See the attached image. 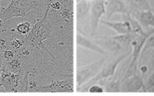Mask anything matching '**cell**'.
Listing matches in <instances>:
<instances>
[{"label": "cell", "instance_id": "1", "mask_svg": "<svg viewBox=\"0 0 154 96\" xmlns=\"http://www.w3.org/2000/svg\"><path fill=\"white\" fill-rule=\"evenodd\" d=\"M36 8L35 0H12L8 8L0 14V21L5 22L15 17H23Z\"/></svg>", "mask_w": 154, "mask_h": 96}, {"label": "cell", "instance_id": "2", "mask_svg": "<svg viewBox=\"0 0 154 96\" xmlns=\"http://www.w3.org/2000/svg\"><path fill=\"white\" fill-rule=\"evenodd\" d=\"M130 54H131V50L129 52H127L125 54H122L118 55L117 57L115 59H113L112 62H109L108 64H106L104 67H102L101 69L99 71V73L96 74V76L94 77L93 79H91V80H89L87 83H85V85H83V88L81 89V91H86L88 90L89 87L91 85L96 84L97 82H99L101 80H106L108 78H112L116 74V69L119 65L120 64L122 63V60H124L127 57H128Z\"/></svg>", "mask_w": 154, "mask_h": 96}, {"label": "cell", "instance_id": "3", "mask_svg": "<svg viewBox=\"0 0 154 96\" xmlns=\"http://www.w3.org/2000/svg\"><path fill=\"white\" fill-rule=\"evenodd\" d=\"M108 55H105L99 60H96L89 64L87 65L82 67L77 70L76 73V83L77 86L81 88L83 85L91 80L97 74L99 73L101 68L103 67L106 61L107 60Z\"/></svg>", "mask_w": 154, "mask_h": 96}, {"label": "cell", "instance_id": "4", "mask_svg": "<svg viewBox=\"0 0 154 96\" xmlns=\"http://www.w3.org/2000/svg\"><path fill=\"white\" fill-rule=\"evenodd\" d=\"M106 14L104 0H92L90 12V33L94 36L98 30L101 18Z\"/></svg>", "mask_w": 154, "mask_h": 96}, {"label": "cell", "instance_id": "5", "mask_svg": "<svg viewBox=\"0 0 154 96\" xmlns=\"http://www.w3.org/2000/svg\"><path fill=\"white\" fill-rule=\"evenodd\" d=\"M105 7L107 20L115 14L127 15L129 14L127 5L124 3L123 0H106Z\"/></svg>", "mask_w": 154, "mask_h": 96}, {"label": "cell", "instance_id": "6", "mask_svg": "<svg viewBox=\"0 0 154 96\" xmlns=\"http://www.w3.org/2000/svg\"><path fill=\"white\" fill-rule=\"evenodd\" d=\"M145 31L154 28V14L151 10L147 11H130L129 13Z\"/></svg>", "mask_w": 154, "mask_h": 96}, {"label": "cell", "instance_id": "7", "mask_svg": "<svg viewBox=\"0 0 154 96\" xmlns=\"http://www.w3.org/2000/svg\"><path fill=\"white\" fill-rule=\"evenodd\" d=\"M75 42H76L78 46L81 47L83 49L91 50L93 52H96L98 54H102V55H108V53L104 50L100 45H98L95 40H92L91 38H87L85 35L81 34V33H77L75 36Z\"/></svg>", "mask_w": 154, "mask_h": 96}, {"label": "cell", "instance_id": "8", "mask_svg": "<svg viewBox=\"0 0 154 96\" xmlns=\"http://www.w3.org/2000/svg\"><path fill=\"white\" fill-rule=\"evenodd\" d=\"M124 91L126 92H146L145 83L140 74H136L134 75L124 79Z\"/></svg>", "mask_w": 154, "mask_h": 96}, {"label": "cell", "instance_id": "9", "mask_svg": "<svg viewBox=\"0 0 154 96\" xmlns=\"http://www.w3.org/2000/svg\"><path fill=\"white\" fill-rule=\"evenodd\" d=\"M95 42L98 45H100L103 50H106L107 53H112L115 55L119 54L123 47L112 38V36H104V37L96 38Z\"/></svg>", "mask_w": 154, "mask_h": 96}, {"label": "cell", "instance_id": "10", "mask_svg": "<svg viewBox=\"0 0 154 96\" xmlns=\"http://www.w3.org/2000/svg\"><path fill=\"white\" fill-rule=\"evenodd\" d=\"M100 23L113 29L117 34L131 33V24L127 19L125 21H121V22H112L110 20H100Z\"/></svg>", "mask_w": 154, "mask_h": 96}, {"label": "cell", "instance_id": "11", "mask_svg": "<svg viewBox=\"0 0 154 96\" xmlns=\"http://www.w3.org/2000/svg\"><path fill=\"white\" fill-rule=\"evenodd\" d=\"M90 12H91V3L85 0H80L76 5L78 23H81L88 19H90Z\"/></svg>", "mask_w": 154, "mask_h": 96}, {"label": "cell", "instance_id": "12", "mask_svg": "<svg viewBox=\"0 0 154 96\" xmlns=\"http://www.w3.org/2000/svg\"><path fill=\"white\" fill-rule=\"evenodd\" d=\"M130 6V11H147L151 10L149 0H127Z\"/></svg>", "mask_w": 154, "mask_h": 96}, {"label": "cell", "instance_id": "13", "mask_svg": "<svg viewBox=\"0 0 154 96\" xmlns=\"http://www.w3.org/2000/svg\"><path fill=\"white\" fill-rule=\"evenodd\" d=\"M122 80H120L119 77L116 75L113 76V79L110 81L107 86L105 88V92L106 93H120L122 91Z\"/></svg>", "mask_w": 154, "mask_h": 96}, {"label": "cell", "instance_id": "14", "mask_svg": "<svg viewBox=\"0 0 154 96\" xmlns=\"http://www.w3.org/2000/svg\"><path fill=\"white\" fill-rule=\"evenodd\" d=\"M127 20L129 21V23L131 24V33H132V34L134 35V36L143 34L146 33V31L143 29V27L141 26V24L130 14H127Z\"/></svg>", "mask_w": 154, "mask_h": 96}, {"label": "cell", "instance_id": "15", "mask_svg": "<svg viewBox=\"0 0 154 96\" xmlns=\"http://www.w3.org/2000/svg\"><path fill=\"white\" fill-rule=\"evenodd\" d=\"M112 38L119 43L121 45H122L123 47H128L130 46L131 40L134 38V35L132 34V33L122 34H116V36H112Z\"/></svg>", "mask_w": 154, "mask_h": 96}, {"label": "cell", "instance_id": "16", "mask_svg": "<svg viewBox=\"0 0 154 96\" xmlns=\"http://www.w3.org/2000/svg\"><path fill=\"white\" fill-rule=\"evenodd\" d=\"M16 29L20 34H26L28 33H29L31 30V25L29 22H23L20 23L17 25Z\"/></svg>", "mask_w": 154, "mask_h": 96}, {"label": "cell", "instance_id": "17", "mask_svg": "<svg viewBox=\"0 0 154 96\" xmlns=\"http://www.w3.org/2000/svg\"><path fill=\"white\" fill-rule=\"evenodd\" d=\"M154 48V34H151L148 38H146V42L144 44V46L143 48V50H142V54H143L146 51H147L150 49H152Z\"/></svg>", "mask_w": 154, "mask_h": 96}, {"label": "cell", "instance_id": "18", "mask_svg": "<svg viewBox=\"0 0 154 96\" xmlns=\"http://www.w3.org/2000/svg\"><path fill=\"white\" fill-rule=\"evenodd\" d=\"M145 87H146V91H152V88H154V71L152 72L149 77L147 78L146 83H145Z\"/></svg>", "mask_w": 154, "mask_h": 96}, {"label": "cell", "instance_id": "19", "mask_svg": "<svg viewBox=\"0 0 154 96\" xmlns=\"http://www.w3.org/2000/svg\"><path fill=\"white\" fill-rule=\"evenodd\" d=\"M87 91L89 93H92V94H101V93L105 92V89L100 85H96V84H94L89 87Z\"/></svg>", "mask_w": 154, "mask_h": 96}, {"label": "cell", "instance_id": "20", "mask_svg": "<svg viewBox=\"0 0 154 96\" xmlns=\"http://www.w3.org/2000/svg\"><path fill=\"white\" fill-rule=\"evenodd\" d=\"M147 68H148V72H153L154 71V53L152 55L150 60L148 62V64H147Z\"/></svg>", "mask_w": 154, "mask_h": 96}, {"label": "cell", "instance_id": "21", "mask_svg": "<svg viewBox=\"0 0 154 96\" xmlns=\"http://www.w3.org/2000/svg\"><path fill=\"white\" fill-rule=\"evenodd\" d=\"M14 52L13 51H10V50H6L5 52H4V57L5 59H7V60H10L11 58H13L14 57Z\"/></svg>", "mask_w": 154, "mask_h": 96}, {"label": "cell", "instance_id": "22", "mask_svg": "<svg viewBox=\"0 0 154 96\" xmlns=\"http://www.w3.org/2000/svg\"><path fill=\"white\" fill-rule=\"evenodd\" d=\"M22 44H23V43L21 42L19 39H14V40L13 41V43H12V46H13L14 49H19V47L22 45Z\"/></svg>", "mask_w": 154, "mask_h": 96}, {"label": "cell", "instance_id": "23", "mask_svg": "<svg viewBox=\"0 0 154 96\" xmlns=\"http://www.w3.org/2000/svg\"><path fill=\"white\" fill-rule=\"evenodd\" d=\"M149 2H150L151 6H152V7H154V0H151V1H149Z\"/></svg>", "mask_w": 154, "mask_h": 96}, {"label": "cell", "instance_id": "24", "mask_svg": "<svg viewBox=\"0 0 154 96\" xmlns=\"http://www.w3.org/2000/svg\"><path fill=\"white\" fill-rule=\"evenodd\" d=\"M85 1H88V2H91V1H92V0H85Z\"/></svg>", "mask_w": 154, "mask_h": 96}, {"label": "cell", "instance_id": "25", "mask_svg": "<svg viewBox=\"0 0 154 96\" xmlns=\"http://www.w3.org/2000/svg\"><path fill=\"white\" fill-rule=\"evenodd\" d=\"M104 1H106V0H104Z\"/></svg>", "mask_w": 154, "mask_h": 96}]
</instances>
